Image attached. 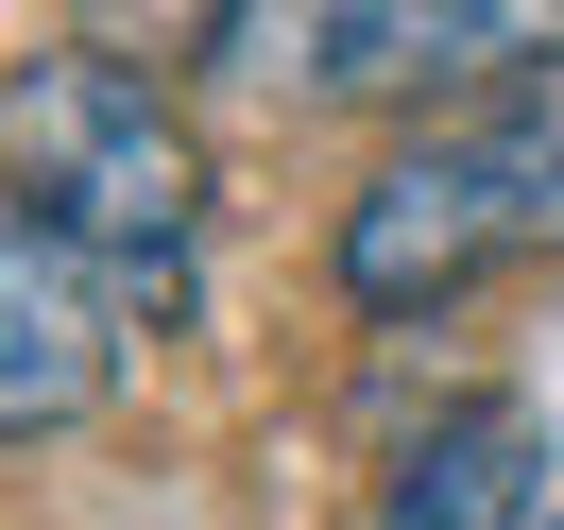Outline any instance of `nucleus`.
I'll return each instance as SVG.
<instances>
[{
  "mask_svg": "<svg viewBox=\"0 0 564 530\" xmlns=\"http://www.w3.org/2000/svg\"><path fill=\"white\" fill-rule=\"evenodd\" d=\"M120 393V291L0 206V428H86Z\"/></svg>",
  "mask_w": 564,
  "mask_h": 530,
  "instance_id": "nucleus-3",
  "label": "nucleus"
},
{
  "mask_svg": "<svg viewBox=\"0 0 564 530\" xmlns=\"http://www.w3.org/2000/svg\"><path fill=\"white\" fill-rule=\"evenodd\" d=\"M530 496H547V411H530V393H462V411L377 479L359 530H530Z\"/></svg>",
  "mask_w": 564,
  "mask_h": 530,
  "instance_id": "nucleus-5",
  "label": "nucleus"
},
{
  "mask_svg": "<svg viewBox=\"0 0 564 530\" xmlns=\"http://www.w3.org/2000/svg\"><path fill=\"white\" fill-rule=\"evenodd\" d=\"M0 188L35 240H69L120 309H188L206 257V154H188L172 86L120 52H18L0 69Z\"/></svg>",
  "mask_w": 564,
  "mask_h": 530,
  "instance_id": "nucleus-1",
  "label": "nucleus"
},
{
  "mask_svg": "<svg viewBox=\"0 0 564 530\" xmlns=\"http://www.w3.org/2000/svg\"><path fill=\"white\" fill-rule=\"evenodd\" d=\"M223 52L257 69H308V86H445V69H496V52H564V18H496V0H359V18H223Z\"/></svg>",
  "mask_w": 564,
  "mask_h": 530,
  "instance_id": "nucleus-4",
  "label": "nucleus"
},
{
  "mask_svg": "<svg viewBox=\"0 0 564 530\" xmlns=\"http://www.w3.org/2000/svg\"><path fill=\"white\" fill-rule=\"evenodd\" d=\"M530 240H564V69H530L496 120L377 154V188L343 206V291L359 309H445L462 274H496Z\"/></svg>",
  "mask_w": 564,
  "mask_h": 530,
  "instance_id": "nucleus-2",
  "label": "nucleus"
}]
</instances>
